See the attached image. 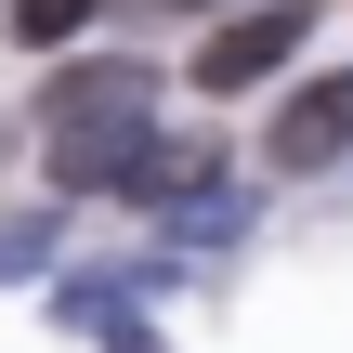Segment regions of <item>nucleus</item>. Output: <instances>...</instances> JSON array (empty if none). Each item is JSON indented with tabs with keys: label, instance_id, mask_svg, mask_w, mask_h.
<instances>
[{
	"label": "nucleus",
	"instance_id": "1",
	"mask_svg": "<svg viewBox=\"0 0 353 353\" xmlns=\"http://www.w3.org/2000/svg\"><path fill=\"white\" fill-rule=\"evenodd\" d=\"M39 144H52V183L65 196H131L144 183V144H157V79L144 65H65Z\"/></svg>",
	"mask_w": 353,
	"mask_h": 353
},
{
	"label": "nucleus",
	"instance_id": "2",
	"mask_svg": "<svg viewBox=\"0 0 353 353\" xmlns=\"http://www.w3.org/2000/svg\"><path fill=\"white\" fill-rule=\"evenodd\" d=\"M301 26H314V0H249L236 26L196 39V92H210V105H223V92H262V79L301 52Z\"/></svg>",
	"mask_w": 353,
	"mask_h": 353
},
{
	"label": "nucleus",
	"instance_id": "3",
	"mask_svg": "<svg viewBox=\"0 0 353 353\" xmlns=\"http://www.w3.org/2000/svg\"><path fill=\"white\" fill-rule=\"evenodd\" d=\"M327 157H353V79H301V92L275 105V170L301 183V170H327Z\"/></svg>",
	"mask_w": 353,
	"mask_h": 353
},
{
	"label": "nucleus",
	"instance_id": "4",
	"mask_svg": "<svg viewBox=\"0 0 353 353\" xmlns=\"http://www.w3.org/2000/svg\"><path fill=\"white\" fill-rule=\"evenodd\" d=\"M131 288H157V262H105V275H65L52 288V327H131Z\"/></svg>",
	"mask_w": 353,
	"mask_h": 353
},
{
	"label": "nucleus",
	"instance_id": "5",
	"mask_svg": "<svg viewBox=\"0 0 353 353\" xmlns=\"http://www.w3.org/2000/svg\"><path fill=\"white\" fill-rule=\"evenodd\" d=\"M92 13H105V0H13V39H26V52H52V39H79Z\"/></svg>",
	"mask_w": 353,
	"mask_h": 353
},
{
	"label": "nucleus",
	"instance_id": "6",
	"mask_svg": "<svg viewBox=\"0 0 353 353\" xmlns=\"http://www.w3.org/2000/svg\"><path fill=\"white\" fill-rule=\"evenodd\" d=\"M52 262V223H0V275H39Z\"/></svg>",
	"mask_w": 353,
	"mask_h": 353
},
{
	"label": "nucleus",
	"instance_id": "7",
	"mask_svg": "<svg viewBox=\"0 0 353 353\" xmlns=\"http://www.w3.org/2000/svg\"><path fill=\"white\" fill-rule=\"evenodd\" d=\"M183 13H210V0H183Z\"/></svg>",
	"mask_w": 353,
	"mask_h": 353
}]
</instances>
